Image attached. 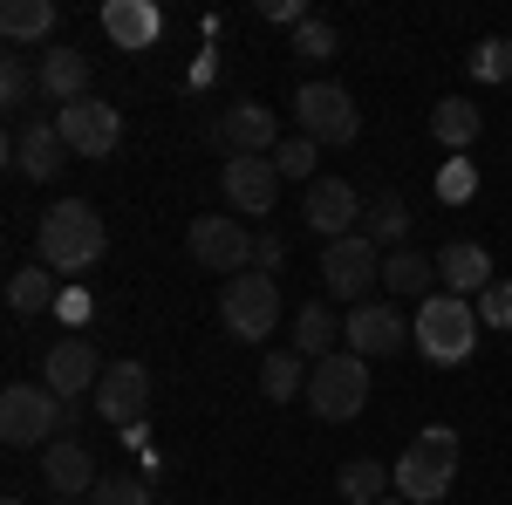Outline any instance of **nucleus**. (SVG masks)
I'll list each match as a JSON object with an SVG mask.
<instances>
[{
	"mask_svg": "<svg viewBox=\"0 0 512 505\" xmlns=\"http://www.w3.org/2000/svg\"><path fill=\"white\" fill-rule=\"evenodd\" d=\"M185 246H192V260L205 273H253V233L239 226V219H226V212H205V219H192V233H185Z\"/></svg>",
	"mask_w": 512,
	"mask_h": 505,
	"instance_id": "obj_9",
	"label": "nucleus"
},
{
	"mask_svg": "<svg viewBox=\"0 0 512 505\" xmlns=\"http://www.w3.org/2000/svg\"><path fill=\"white\" fill-rule=\"evenodd\" d=\"M219 185H226V205H233L239 219H267L280 205V164L274 157H226V171H219Z\"/></svg>",
	"mask_w": 512,
	"mask_h": 505,
	"instance_id": "obj_12",
	"label": "nucleus"
},
{
	"mask_svg": "<svg viewBox=\"0 0 512 505\" xmlns=\"http://www.w3.org/2000/svg\"><path fill=\"white\" fill-rule=\"evenodd\" d=\"M390 485H396V471H383L376 458H349V465L335 471V492H342L349 505H383Z\"/></svg>",
	"mask_w": 512,
	"mask_h": 505,
	"instance_id": "obj_22",
	"label": "nucleus"
},
{
	"mask_svg": "<svg viewBox=\"0 0 512 505\" xmlns=\"http://www.w3.org/2000/svg\"><path fill=\"white\" fill-rule=\"evenodd\" d=\"M301 226H308L315 239H328V246L362 233V198H355L349 178H315L308 198H301Z\"/></svg>",
	"mask_w": 512,
	"mask_h": 505,
	"instance_id": "obj_10",
	"label": "nucleus"
},
{
	"mask_svg": "<svg viewBox=\"0 0 512 505\" xmlns=\"http://www.w3.org/2000/svg\"><path fill=\"white\" fill-rule=\"evenodd\" d=\"M260 389L274 396V403H294V396H308V355H294V349H280L260 362Z\"/></svg>",
	"mask_w": 512,
	"mask_h": 505,
	"instance_id": "obj_28",
	"label": "nucleus"
},
{
	"mask_svg": "<svg viewBox=\"0 0 512 505\" xmlns=\"http://www.w3.org/2000/svg\"><path fill=\"white\" fill-rule=\"evenodd\" d=\"M294 117H301V137H315V144H355V96L342 82H301L294 89Z\"/></svg>",
	"mask_w": 512,
	"mask_h": 505,
	"instance_id": "obj_7",
	"label": "nucleus"
},
{
	"mask_svg": "<svg viewBox=\"0 0 512 505\" xmlns=\"http://www.w3.org/2000/svg\"><path fill=\"white\" fill-rule=\"evenodd\" d=\"M0 437L14 451H35L41 437H62V396L48 383H7V396H0Z\"/></svg>",
	"mask_w": 512,
	"mask_h": 505,
	"instance_id": "obj_6",
	"label": "nucleus"
},
{
	"mask_svg": "<svg viewBox=\"0 0 512 505\" xmlns=\"http://www.w3.org/2000/svg\"><path fill=\"white\" fill-rule=\"evenodd\" d=\"M69 157H76V151L62 144L55 123H28V130L14 137V171H21V178H62Z\"/></svg>",
	"mask_w": 512,
	"mask_h": 505,
	"instance_id": "obj_18",
	"label": "nucleus"
},
{
	"mask_svg": "<svg viewBox=\"0 0 512 505\" xmlns=\"http://www.w3.org/2000/svg\"><path fill=\"white\" fill-rule=\"evenodd\" d=\"M212 144L226 157H274L280 151V117L267 110V103H233V110H219V123H212Z\"/></svg>",
	"mask_w": 512,
	"mask_h": 505,
	"instance_id": "obj_11",
	"label": "nucleus"
},
{
	"mask_svg": "<svg viewBox=\"0 0 512 505\" xmlns=\"http://www.w3.org/2000/svg\"><path fill=\"white\" fill-rule=\"evenodd\" d=\"M260 14H267V21H287V28H301V21H308V14H301V0H267Z\"/></svg>",
	"mask_w": 512,
	"mask_h": 505,
	"instance_id": "obj_37",
	"label": "nucleus"
},
{
	"mask_svg": "<svg viewBox=\"0 0 512 505\" xmlns=\"http://www.w3.org/2000/svg\"><path fill=\"white\" fill-rule=\"evenodd\" d=\"M89 505H158L151 499V485H144V478H103V485H96V492H89Z\"/></svg>",
	"mask_w": 512,
	"mask_h": 505,
	"instance_id": "obj_33",
	"label": "nucleus"
},
{
	"mask_svg": "<svg viewBox=\"0 0 512 505\" xmlns=\"http://www.w3.org/2000/svg\"><path fill=\"white\" fill-rule=\"evenodd\" d=\"M0 505H21V499H0Z\"/></svg>",
	"mask_w": 512,
	"mask_h": 505,
	"instance_id": "obj_40",
	"label": "nucleus"
},
{
	"mask_svg": "<svg viewBox=\"0 0 512 505\" xmlns=\"http://www.w3.org/2000/svg\"><path fill=\"white\" fill-rule=\"evenodd\" d=\"M410 342L424 349V362H444V369H458L478 342V308L472 301H458V294H431L417 321H410Z\"/></svg>",
	"mask_w": 512,
	"mask_h": 505,
	"instance_id": "obj_3",
	"label": "nucleus"
},
{
	"mask_svg": "<svg viewBox=\"0 0 512 505\" xmlns=\"http://www.w3.org/2000/svg\"><path fill=\"white\" fill-rule=\"evenodd\" d=\"M294 55H301V62H328V55H335V28L308 14V21L294 28Z\"/></svg>",
	"mask_w": 512,
	"mask_h": 505,
	"instance_id": "obj_34",
	"label": "nucleus"
},
{
	"mask_svg": "<svg viewBox=\"0 0 512 505\" xmlns=\"http://www.w3.org/2000/svg\"><path fill=\"white\" fill-rule=\"evenodd\" d=\"M280 260H287V239H280V233H260V239H253V273H274Z\"/></svg>",
	"mask_w": 512,
	"mask_h": 505,
	"instance_id": "obj_36",
	"label": "nucleus"
},
{
	"mask_svg": "<svg viewBox=\"0 0 512 505\" xmlns=\"http://www.w3.org/2000/svg\"><path fill=\"white\" fill-rule=\"evenodd\" d=\"M478 328H512V280H492L478 294Z\"/></svg>",
	"mask_w": 512,
	"mask_h": 505,
	"instance_id": "obj_35",
	"label": "nucleus"
},
{
	"mask_svg": "<svg viewBox=\"0 0 512 505\" xmlns=\"http://www.w3.org/2000/svg\"><path fill=\"white\" fill-rule=\"evenodd\" d=\"M315 137H280V151H274V164H280V178H308L315 185Z\"/></svg>",
	"mask_w": 512,
	"mask_h": 505,
	"instance_id": "obj_32",
	"label": "nucleus"
},
{
	"mask_svg": "<svg viewBox=\"0 0 512 505\" xmlns=\"http://www.w3.org/2000/svg\"><path fill=\"white\" fill-rule=\"evenodd\" d=\"M103 35L137 55V48H151V41L164 35V14L151 0H103Z\"/></svg>",
	"mask_w": 512,
	"mask_h": 505,
	"instance_id": "obj_20",
	"label": "nucleus"
},
{
	"mask_svg": "<svg viewBox=\"0 0 512 505\" xmlns=\"http://www.w3.org/2000/svg\"><path fill=\"white\" fill-rule=\"evenodd\" d=\"M342 342H349V355H362V362H376V355H396L410 349V321L390 308V301H362V308L342 321Z\"/></svg>",
	"mask_w": 512,
	"mask_h": 505,
	"instance_id": "obj_15",
	"label": "nucleus"
},
{
	"mask_svg": "<svg viewBox=\"0 0 512 505\" xmlns=\"http://www.w3.org/2000/svg\"><path fill=\"white\" fill-rule=\"evenodd\" d=\"M41 96L48 103H82L89 96V55L82 48H48L41 55Z\"/></svg>",
	"mask_w": 512,
	"mask_h": 505,
	"instance_id": "obj_21",
	"label": "nucleus"
},
{
	"mask_svg": "<svg viewBox=\"0 0 512 505\" xmlns=\"http://www.w3.org/2000/svg\"><path fill=\"white\" fill-rule=\"evenodd\" d=\"M335 335H342V321L321 308V301H308V308L294 314V355H308V362H328V355H335Z\"/></svg>",
	"mask_w": 512,
	"mask_h": 505,
	"instance_id": "obj_23",
	"label": "nucleus"
},
{
	"mask_svg": "<svg viewBox=\"0 0 512 505\" xmlns=\"http://www.w3.org/2000/svg\"><path fill=\"white\" fill-rule=\"evenodd\" d=\"M7 308H14V314H48V308H55V273H41V260H35V267H21L14 280H7Z\"/></svg>",
	"mask_w": 512,
	"mask_h": 505,
	"instance_id": "obj_29",
	"label": "nucleus"
},
{
	"mask_svg": "<svg viewBox=\"0 0 512 505\" xmlns=\"http://www.w3.org/2000/svg\"><path fill=\"white\" fill-rule=\"evenodd\" d=\"M451 478H458V430L451 424H424L410 437V451L396 458V499L410 505H431L451 492Z\"/></svg>",
	"mask_w": 512,
	"mask_h": 505,
	"instance_id": "obj_2",
	"label": "nucleus"
},
{
	"mask_svg": "<svg viewBox=\"0 0 512 505\" xmlns=\"http://www.w3.org/2000/svg\"><path fill=\"white\" fill-rule=\"evenodd\" d=\"M219 321H226L233 342H267V335L280 328L274 273H233V280L219 287Z\"/></svg>",
	"mask_w": 512,
	"mask_h": 505,
	"instance_id": "obj_4",
	"label": "nucleus"
},
{
	"mask_svg": "<svg viewBox=\"0 0 512 505\" xmlns=\"http://www.w3.org/2000/svg\"><path fill=\"white\" fill-rule=\"evenodd\" d=\"M35 246H41V267L48 273H89L103 260V246H110V226H103V212L89 198H55L41 212Z\"/></svg>",
	"mask_w": 512,
	"mask_h": 505,
	"instance_id": "obj_1",
	"label": "nucleus"
},
{
	"mask_svg": "<svg viewBox=\"0 0 512 505\" xmlns=\"http://www.w3.org/2000/svg\"><path fill=\"white\" fill-rule=\"evenodd\" d=\"M403 233H410V205H403V198L396 192H383V198H369V212H362V239H369V246H403Z\"/></svg>",
	"mask_w": 512,
	"mask_h": 505,
	"instance_id": "obj_25",
	"label": "nucleus"
},
{
	"mask_svg": "<svg viewBox=\"0 0 512 505\" xmlns=\"http://www.w3.org/2000/svg\"><path fill=\"white\" fill-rule=\"evenodd\" d=\"M431 280H437V260L410 253V246L383 253V287H390V294H424V301H431Z\"/></svg>",
	"mask_w": 512,
	"mask_h": 505,
	"instance_id": "obj_26",
	"label": "nucleus"
},
{
	"mask_svg": "<svg viewBox=\"0 0 512 505\" xmlns=\"http://www.w3.org/2000/svg\"><path fill=\"white\" fill-rule=\"evenodd\" d=\"M41 383L55 389L62 403H76V396H96V383H103V369H96V349H89L82 335H62V342L48 349V362H41Z\"/></svg>",
	"mask_w": 512,
	"mask_h": 505,
	"instance_id": "obj_16",
	"label": "nucleus"
},
{
	"mask_svg": "<svg viewBox=\"0 0 512 505\" xmlns=\"http://www.w3.org/2000/svg\"><path fill=\"white\" fill-rule=\"evenodd\" d=\"M362 403H369V362L362 355L342 349L308 369V410L321 424H349V417H362Z\"/></svg>",
	"mask_w": 512,
	"mask_h": 505,
	"instance_id": "obj_5",
	"label": "nucleus"
},
{
	"mask_svg": "<svg viewBox=\"0 0 512 505\" xmlns=\"http://www.w3.org/2000/svg\"><path fill=\"white\" fill-rule=\"evenodd\" d=\"M144 410H151V369L144 362H110L103 383H96V417L130 430V424H144Z\"/></svg>",
	"mask_w": 512,
	"mask_h": 505,
	"instance_id": "obj_14",
	"label": "nucleus"
},
{
	"mask_svg": "<svg viewBox=\"0 0 512 505\" xmlns=\"http://www.w3.org/2000/svg\"><path fill=\"white\" fill-rule=\"evenodd\" d=\"M437 280L465 301V294H485L492 287V253L478 246V239H451L444 253H437Z\"/></svg>",
	"mask_w": 512,
	"mask_h": 505,
	"instance_id": "obj_19",
	"label": "nucleus"
},
{
	"mask_svg": "<svg viewBox=\"0 0 512 505\" xmlns=\"http://www.w3.org/2000/svg\"><path fill=\"white\" fill-rule=\"evenodd\" d=\"M41 478H48V492L55 499H89L103 478H96V458L82 451L76 437H55L48 451H41Z\"/></svg>",
	"mask_w": 512,
	"mask_h": 505,
	"instance_id": "obj_17",
	"label": "nucleus"
},
{
	"mask_svg": "<svg viewBox=\"0 0 512 505\" xmlns=\"http://www.w3.org/2000/svg\"><path fill=\"white\" fill-rule=\"evenodd\" d=\"M431 137L444 144V151H465V144H478V110L465 103V96H444L431 110Z\"/></svg>",
	"mask_w": 512,
	"mask_h": 505,
	"instance_id": "obj_27",
	"label": "nucleus"
},
{
	"mask_svg": "<svg viewBox=\"0 0 512 505\" xmlns=\"http://www.w3.org/2000/svg\"><path fill=\"white\" fill-rule=\"evenodd\" d=\"M55 130H62V144L76 157H110L117 137H123V117L103 96H82V103H62V110H55Z\"/></svg>",
	"mask_w": 512,
	"mask_h": 505,
	"instance_id": "obj_13",
	"label": "nucleus"
},
{
	"mask_svg": "<svg viewBox=\"0 0 512 505\" xmlns=\"http://www.w3.org/2000/svg\"><path fill=\"white\" fill-rule=\"evenodd\" d=\"M55 505H89V499H55Z\"/></svg>",
	"mask_w": 512,
	"mask_h": 505,
	"instance_id": "obj_38",
	"label": "nucleus"
},
{
	"mask_svg": "<svg viewBox=\"0 0 512 505\" xmlns=\"http://www.w3.org/2000/svg\"><path fill=\"white\" fill-rule=\"evenodd\" d=\"M35 89H41V69H28L21 55H7V62H0V103H7V110H28V96H35Z\"/></svg>",
	"mask_w": 512,
	"mask_h": 505,
	"instance_id": "obj_30",
	"label": "nucleus"
},
{
	"mask_svg": "<svg viewBox=\"0 0 512 505\" xmlns=\"http://www.w3.org/2000/svg\"><path fill=\"white\" fill-rule=\"evenodd\" d=\"M55 21H62L55 0H7V7H0V35L7 41H48Z\"/></svg>",
	"mask_w": 512,
	"mask_h": 505,
	"instance_id": "obj_24",
	"label": "nucleus"
},
{
	"mask_svg": "<svg viewBox=\"0 0 512 505\" xmlns=\"http://www.w3.org/2000/svg\"><path fill=\"white\" fill-rule=\"evenodd\" d=\"M472 76L478 82H512V41L506 35H492V41L472 48Z\"/></svg>",
	"mask_w": 512,
	"mask_h": 505,
	"instance_id": "obj_31",
	"label": "nucleus"
},
{
	"mask_svg": "<svg viewBox=\"0 0 512 505\" xmlns=\"http://www.w3.org/2000/svg\"><path fill=\"white\" fill-rule=\"evenodd\" d=\"M369 280H383V246H369L362 233L335 239V246H321V287L335 294V301H369Z\"/></svg>",
	"mask_w": 512,
	"mask_h": 505,
	"instance_id": "obj_8",
	"label": "nucleus"
},
{
	"mask_svg": "<svg viewBox=\"0 0 512 505\" xmlns=\"http://www.w3.org/2000/svg\"><path fill=\"white\" fill-rule=\"evenodd\" d=\"M383 505H410V499H383Z\"/></svg>",
	"mask_w": 512,
	"mask_h": 505,
	"instance_id": "obj_39",
	"label": "nucleus"
}]
</instances>
